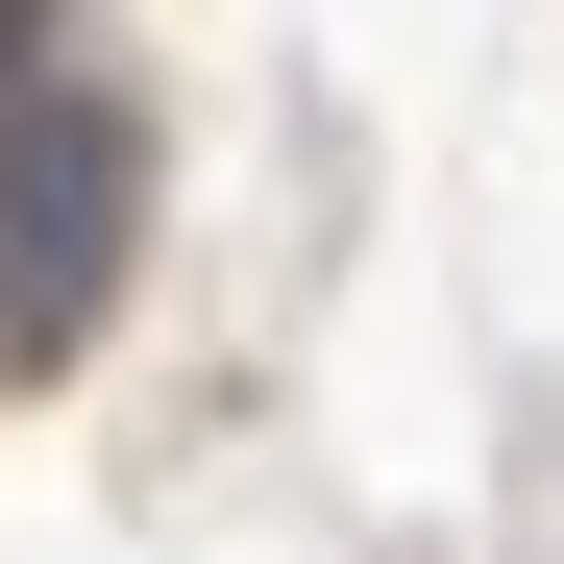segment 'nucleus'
<instances>
[{
    "label": "nucleus",
    "instance_id": "1",
    "mask_svg": "<svg viewBox=\"0 0 564 564\" xmlns=\"http://www.w3.org/2000/svg\"><path fill=\"white\" fill-rule=\"evenodd\" d=\"M123 221H148L123 99H74V74H0V368H50L74 319L123 295Z\"/></svg>",
    "mask_w": 564,
    "mask_h": 564
}]
</instances>
